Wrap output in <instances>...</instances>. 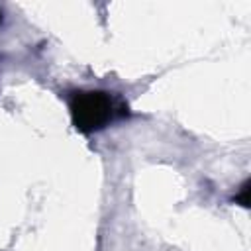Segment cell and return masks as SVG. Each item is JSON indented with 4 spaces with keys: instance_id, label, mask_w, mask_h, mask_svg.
<instances>
[{
    "instance_id": "3957f363",
    "label": "cell",
    "mask_w": 251,
    "mask_h": 251,
    "mask_svg": "<svg viewBox=\"0 0 251 251\" xmlns=\"http://www.w3.org/2000/svg\"><path fill=\"white\" fill-rule=\"evenodd\" d=\"M0 22H2V12H0Z\"/></svg>"
},
{
    "instance_id": "6da1fadb",
    "label": "cell",
    "mask_w": 251,
    "mask_h": 251,
    "mask_svg": "<svg viewBox=\"0 0 251 251\" xmlns=\"http://www.w3.org/2000/svg\"><path fill=\"white\" fill-rule=\"evenodd\" d=\"M114 114L112 98L102 90L76 92L71 100V118L78 131L90 133L104 127Z\"/></svg>"
},
{
    "instance_id": "7a4b0ae2",
    "label": "cell",
    "mask_w": 251,
    "mask_h": 251,
    "mask_svg": "<svg viewBox=\"0 0 251 251\" xmlns=\"http://www.w3.org/2000/svg\"><path fill=\"white\" fill-rule=\"evenodd\" d=\"M249 194H251V180H245V182L241 184L239 192L233 196V202L239 204V206H243V208H249V204H251Z\"/></svg>"
}]
</instances>
